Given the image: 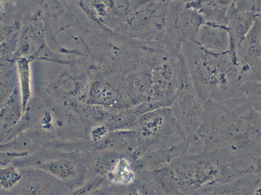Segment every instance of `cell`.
Here are the masks:
<instances>
[{"label": "cell", "instance_id": "3957f363", "mask_svg": "<svg viewBox=\"0 0 261 195\" xmlns=\"http://www.w3.org/2000/svg\"><path fill=\"white\" fill-rule=\"evenodd\" d=\"M168 166L178 194H207L215 185L238 177L221 156L204 148L175 158Z\"/></svg>", "mask_w": 261, "mask_h": 195}, {"label": "cell", "instance_id": "7a4b0ae2", "mask_svg": "<svg viewBox=\"0 0 261 195\" xmlns=\"http://www.w3.org/2000/svg\"><path fill=\"white\" fill-rule=\"evenodd\" d=\"M190 77L202 100L222 102L232 97L241 85L237 61L229 51L208 50L195 40L182 44Z\"/></svg>", "mask_w": 261, "mask_h": 195}, {"label": "cell", "instance_id": "ba28073f", "mask_svg": "<svg viewBox=\"0 0 261 195\" xmlns=\"http://www.w3.org/2000/svg\"><path fill=\"white\" fill-rule=\"evenodd\" d=\"M52 170L62 176L68 177L72 174V169L67 162L59 161L53 164Z\"/></svg>", "mask_w": 261, "mask_h": 195}, {"label": "cell", "instance_id": "277c9868", "mask_svg": "<svg viewBox=\"0 0 261 195\" xmlns=\"http://www.w3.org/2000/svg\"><path fill=\"white\" fill-rule=\"evenodd\" d=\"M170 107L185 134L195 135L204 121V102L194 87L183 58L179 60L178 89Z\"/></svg>", "mask_w": 261, "mask_h": 195}, {"label": "cell", "instance_id": "8992f818", "mask_svg": "<svg viewBox=\"0 0 261 195\" xmlns=\"http://www.w3.org/2000/svg\"><path fill=\"white\" fill-rule=\"evenodd\" d=\"M195 41L211 51L223 52L229 49V36L225 25L205 21L197 33Z\"/></svg>", "mask_w": 261, "mask_h": 195}, {"label": "cell", "instance_id": "52a82bcc", "mask_svg": "<svg viewBox=\"0 0 261 195\" xmlns=\"http://www.w3.org/2000/svg\"><path fill=\"white\" fill-rule=\"evenodd\" d=\"M257 18L254 15H237L227 18L226 26L230 43L229 52L236 61V50Z\"/></svg>", "mask_w": 261, "mask_h": 195}, {"label": "cell", "instance_id": "6da1fadb", "mask_svg": "<svg viewBox=\"0 0 261 195\" xmlns=\"http://www.w3.org/2000/svg\"><path fill=\"white\" fill-rule=\"evenodd\" d=\"M205 118L196 134L237 172L260 165V110L239 93L222 102H204Z\"/></svg>", "mask_w": 261, "mask_h": 195}, {"label": "cell", "instance_id": "5b68a950", "mask_svg": "<svg viewBox=\"0 0 261 195\" xmlns=\"http://www.w3.org/2000/svg\"><path fill=\"white\" fill-rule=\"evenodd\" d=\"M236 56L241 83L247 81H260V20H255L252 26L238 47Z\"/></svg>", "mask_w": 261, "mask_h": 195}]
</instances>
